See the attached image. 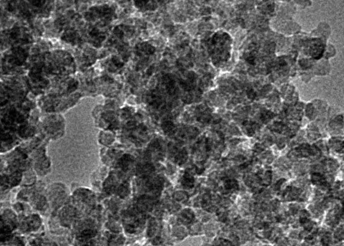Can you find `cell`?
Instances as JSON below:
<instances>
[{"label":"cell","instance_id":"1","mask_svg":"<svg viewBox=\"0 0 344 246\" xmlns=\"http://www.w3.org/2000/svg\"><path fill=\"white\" fill-rule=\"evenodd\" d=\"M137 49L138 50V52H141L147 55L152 54L155 51V48L153 46L147 42L141 43L138 45Z\"/></svg>","mask_w":344,"mask_h":246},{"label":"cell","instance_id":"2","mask_svg":"<svg viewBox=\"0 0 344 246\" xmlns=\"http://www.w3.org/2000/svg\"><path fill=\"white\" fill-rule=\"evenodd\" d=\"M133 161V160L130 156L127 155L124 156L123 158H122L120 160L121 167L123 169H127L132 163Z\"/></svg>","mask_w":344,"mask_h":246},{"label":"cell","instance_id":"3","mask_svg":"<svg viewBox=\"0 0 344 246\" xmlns=\"http://www.w3.org/2000/svg\"><path fill=\"white\" fill-rule=\"evenodd\" d=\"M153 171V168L152 167V166L150 165H144L140 167V169L138 170V172L139 174L145 176L152 173Z\"/></svg>","mask_w":344,"mask_h":246},{"label":"cell","instance_id":"4","mask_svg":"<svg viewBox=\"0 0 344 246\" xmlns=\"http://www.w3.org/2000/svg\"><path fill=\"white\" fill-rule=\"evenodd\" d=\"M324 180V178L321 175H319V174H315L314 175H313V177H312V181H313L314 184H320L321 185H323L324 184H325V181Z\"/></svg>","mask_w":344,"mask_h":246},{"label":"cell","instance_id":"5","mask_svg":"<svg viewBox=\"0 0 344 246\" xmlns=\"http://www.w3.org/2000/svg\"><path fill=\"white\" fill-rule=\"evenodd\" d=\"M174 127V124L169 121L164 123L162 126L163 130L165 132H171V131H173Z\"/></svg>","mask_w":344,"mask_h":246},{"label":"cell","instance_id":"6","mask_svg":"<svg viewBox=\"0 0 344 246\" xmlns=\"http://www.w3.org/2000/svg\"><path fill=\"white\" fill-rule=\"evenodd\" d=\"M113 61H114L115 64L118 67H122L123 66V63H122V62L120 61V60L118 58H114Z\"/></svg>","mask_w":344,"mask_h":246},{"label":"cell","instance_id":"7","mask_svg":"<svg viewBox=\"0 0 344 246\" xmlns=\"http://www.w3.org/2000/svg\"><path fill=\"white\" fill-rule=\"evenodd\" d=\"M285 179H281V180H279L278 182H277L275 185V189L276 190H278L280 189L281 186L282 184H283L284 182L285 181Z\"/></svg>","mask_w":344,"mask_h":246},{"label":"cell","instance_id":"8","mask_svg":"<svg viewBox=\"0 0 344 246\" xmlns=\"http://www.w3.org/2000/svg\"><path fill=\"white\" fill-rule=\"evenodd\" d=\"M121 190H122V192H121V195H124L125 194L127 195V191H125V190H128V186H127L126 185L122 186L121 187Z\"/></svg>","mask_w":344,"mask_h":246}]
</instances>
